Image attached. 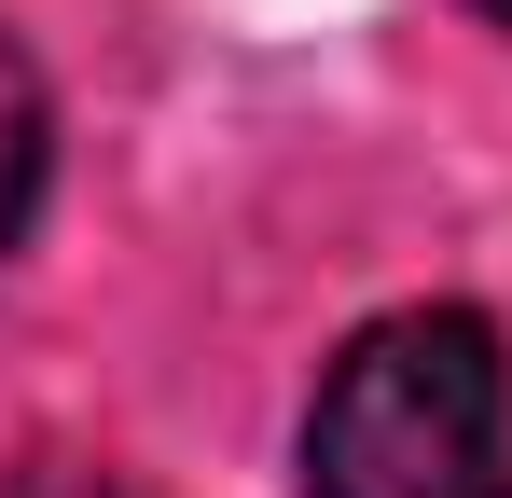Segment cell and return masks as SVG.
Listing matches in <instances>:
<instances>
[{"label": "cell", "instance_id": "obj_1", "mask_svg": "<svg viewBox=\"0 0 512 498\" xmlns=\"http://www.w3.org/2000/svg\"><path fill=\"white\" fill-rule=\"evenodd\" d=\"M305 498H512V374L471 305L346 332L305 402Z\"/></svg>", "mask_w": 512, "mask_h": 498}, {"label": "cell", "instance_id": "obj_2", "mask_svg": "<svg viewBox=\"0 0 512 498\" xmlns=\"http://www.w3.org/2000/svg\"><path fill=\"white\" fill-rule=\"evenodd\" d=\"M42 166H56V111H42V70L0 42V249L28 236V208H42Z\"/></svg>", "mask_w": 512, "mask_h": 498}, {"label": "cell", "instance_id": "obj_3", "mask_svg": "<svg viewBox=\"0 0 512 498\" xmlns=\"http://www.w3.org/2000/svg\"><path fill=\"white\" fill-rule=\"evenodd\" d=\"M485 14H499V28H512V0H485Z\"/></svg>", "mask_w": 512, "mask_h": 498}]
</instances>
